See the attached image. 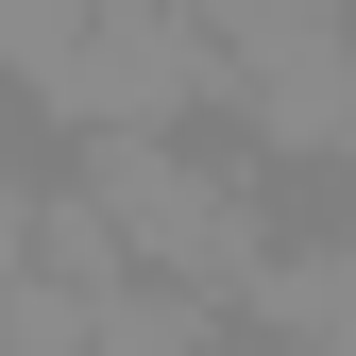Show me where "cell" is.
<instances>
[{
  "instance_id": "obj_1",
  "label": "cell",
  "mask_w": 356,
  "mask_h": 356,
  "mask_svg": "<svg viewBox=\"0 0 356 356\" xmlns=\"http://www.w3.org/2000/svg\"><path fill=\"white\" fill-rule=\"evenodd\" d=\"M68 187L119 220V254H136L153 289H204L220 323H238V272L272 254V220H254V187H238L220 153H187V136H85Z\"/></svg>"
},
{
  "instance_id": "obj_2",
  "label": "cell",
  "mask_w": 356,
  "mask_h": 356,
  "mask_svg": "<svg viewBox=\"0 0 356 356\" xmlns=\"http://www.w3.org/2000/svg\"><path fill=\"white\" fill-rule=\"evenodd\" d=\"M220 102H238L272 153H356V34L339 51H289V68H238Z\"/></svg>"
},
{
  "instance_id": "obj_3",
  "label": "cell",
  "mask_w": 356,
  "mask_h": 356,
  "mask_svg": "<svg viewBox=\"0 0 356 356\" xmlns=\"http://www.w3.org/2000/svg\"><path fill=\"white\" fill-rule=\"evenodd\" d=\"M204 17V51H220V85L238 68H289V51H339L356 34V0H187Z\"/></svg>"
},
{
  "instance_id": "obj_4",
  "label": "cell",
  "mask_w": 356,
  "mask_h": 356,
  "mask_svg": "<svg viewBox=\"0 0 356 356\" xmlns=\"http://www.w3.org/2000/svg\"><path fill=\"white\" fill-rule=\"evenodd\" d=\"M85 356H220V305H204V289H153V272H119L102 305H85Z\"/></svg>"
},
{
  "instance_id": "obj_5",
  "label": "cell",
  "mask_w": 356,
  "mask_h": 356,
  "mask_svg": "<svg viewBox=\"0 0 356 356\" xmlns=\"http://www.w3.org/2000/svg\"><path fill=\"white\" fill-rule=\"evenodd\" d=\"M0 356H85V289H51V272H0Z\"/></svg>"
},
{
  "instance_id": "obj_6",
  "label": "cell",
  "mask_w": 356,
  "mask_h": 356,
  "mask_svg": "<svg viewBox=\"0 0 356 356\" xmlns=\"http://www.w3.org/2000/svg\"><path fill=\"white\" fill-rule=\"evenodd\" d=\"M0 204H17V85H0Z\"/></svg>"
}]
</instances>
